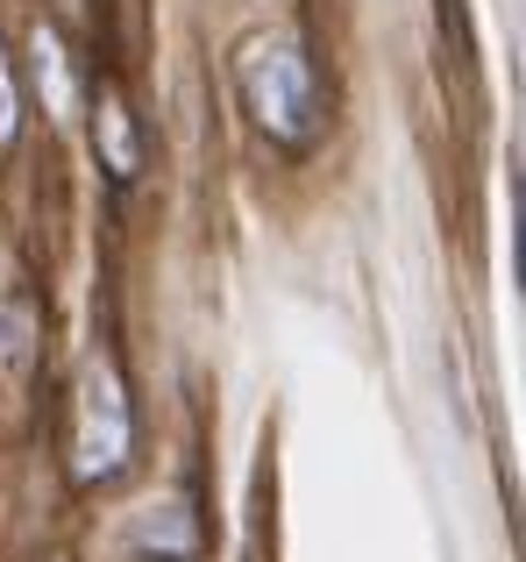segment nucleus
<instances>
[{
    "label": "nucleus",
    "instance_id": "obj_1",
    "mask_svg": "<svg viewBox=\"0 0 526 562\" xmlns=\"http://www.w3.org/2000/svg\"><path fill=\"white\" fill-rule=\"evenodd\" d=\"M242 93H250L256 122L271 136L299 143L306 136V114H313V86H306V65L291 43H263V50L242 57Z\"/></svg>",
    "mask_w": 526,
    "mask_h": 562
},
{
    "label": "nucleus",
    "instance_id": "obj_2",
    "mask_svg": "<svg viewBox=\"0 0 526 562\" xmlns=\"http://www.w3.org/2000/svg\"><path fill=\"white\" fill-rule=\"evenodd\" d=\"M128 449V406L122 392H114V371L107 363H93L85 371V427H79V477H100V470H114Z\"/></svg>",
    "mask_w": 526,
    "mask_h": 562
},
{
    "label": "nucleus",
    "instance_id": "obj_3",
    "mask_svg": "<svg viewBox=\"0 0 526 562\" xmlns=\"http://www.w3.org/2000/svg\"><path fill=\"white\" fill-rule=\"evenodd\" d=\"M100 136H107V165L128 179V171H136V136H128L122 108H100Z\"/></svg>",
    "mask_w": 526,
    "mask_h": 562
},
{
    "label": "nucleus",
    "instance_id": "obj_4",
    "mask_svg": "<svg viewBox=\"0 0 526 562\" xmlns=\"http://www.w3.org/2000/svg\"><path fill=\"white\" fill-rule=\"evenodd\" d=\"M513 263H519V292H526V179L513 186Z\"/></svg>",
    "mask_w": 526,
    "mask_h": 562
},
{
    "label": "nucleus",
    "instance_id": "obj_5",
    "mask_svg": "<svg viewBox=\"0 0 526 562\" xmlns=\"http://www.w3.org/2000/svg\"><path fill=\"white\" fill-rule=\"evenodd\" d=\"M14 128V100H8V79H0V136Z\"/></svg>",
    "mask_w": 526,
    "mask_h": 562
}]
</instances>
